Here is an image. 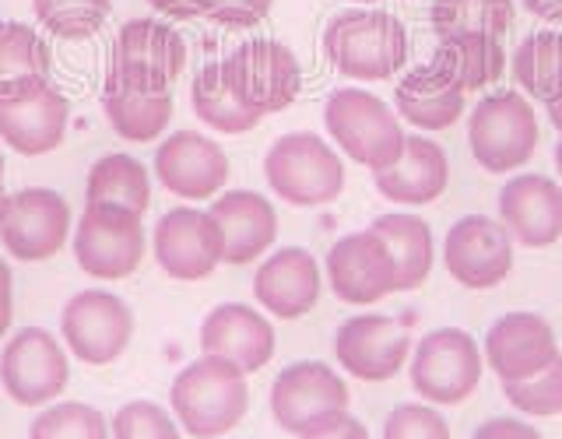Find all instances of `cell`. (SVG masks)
Returning a JSON list of instances; mask_svg holds the SVG:
<instances>
[{
  "label": "cell",
  "instance_id": "2e32d148",
  "mask_svg": "<svg viewBox=\"0 0 562 439\" xmlns=\"http://www.w3.org/2000/svg\"><path fill=\"white\" fill-rule=\"evenodd\" d=\"M443 260L453 281L464 289H496L514 268V236L488 215H468L450 225L443 243Z\"/></svg>",
  "mask_w": 562,
  "mask_h": 439
},
{
  "label": "cell",
  "instance_id": "7a4b0ae2",
  "mask_svg": "<svg viewBox=\"0 0 562 439\" xmlns=\"http://www.w3.org/2000/svg\"><path fill=\"white\" fill-rule=\"evenodd\" d=\"M169 401L176 421L190 436L215 439L243 421L250 408V391H246V373L239 365L218 356H201L172 380Z\"/></svg>",
  "mask_w": 562,
  "mask_h": 439
},
{
  "label": "cell",
  "instance_id": "60d3db41",
  "mask_svg": "<svg viewBox=\"0 0 562 439\" xmlns=\"http://www.w3.org/2000/svg\"><path fill=\"white\" fill-rule=\"evenodd\" d=\"M474 439H541V432L517 418H488L474 429Z\"/></svg>",
  "mask_w": 562,
  "mask_h": 439
},
{
  "label": "cell",
  "instance_id": "1f68e13d",
  "mask_svg": "<svg viewBox=\"0 0 562 439\" xmlns=\"http://www.w3.org/2000/svg\"><path fill=\"white\" fill-rule=\"evenodd\" d=\"M514 78L527 95L552 105L562 102V32H531L514 53Z\"/></svg>",
  "mask_w": 562,
  "mask_h": 439
},
{
  "label": "cell",
  "instance_id": "e575fe53",
  "mask_svg": "<svg viewBox=\"0 0 562 439\" xmlns=\"http://www.w3.org/2000/svg\"><path fill=\"white\" fill-rule=\"evenodd\" d=\"M35 22L57 40L81 43L105 25L113 11V0H32Z\"/></svg>",
  "mask_w": 562,
  "mask_h": 439
},
{
  "label": "cell",
  "instance_id": "8d00e7d4",
  "mask_svg": "<svg viewBox=\"0 0 562 439\" xmlns=\"http://www.w3.org/2000/svg\"><path fill=\"white\" fill-rule=\"evenodd\" d=\"M503 394L524 415H559L562 412V356L527 380H503Z\"/></svg>",
  "mask_w": 562,
  "mask_h": 439
},
{
  "label": "cell",
  "instance_id": "7402d4cb",
  "mask_svg": "<svg viewBox=\"0 0 562 439\" xmlns=\"http://www.w3.org/2000/svg\"><path fill=\"white\" fill-rule=\"evenodd\" d=\"M201 351L239 365L243 373H257L274 356V330L263 316L243 303L215 306L201 324Z\"/></svg>",
  "mask_w": 562,
  "mask_h": 439
},
{
  "label": "cell",
  "instance_id": "d4e9b609",
  "mask_svg": "<svg viewBox=\"0 0 562 439\" xmlns=\"http://www.w3.org/2000/svg\"><path fill=\"white\" fill-rule=\"evenodd\" d=\"M211 218L222 225L225 263L257 260L278 236V215L268 198L254 190H228L211 204Z\"/></svg>",
  "mask_w": 562,
  "mask_h": 439
},
{
  "label": "cell",
  "instance_id": "f546056e",
  "mask_svg": "<svg viewBox=\"0 0 562 439\" xmlns=\"http://www.w3.org/2000/svg\"><path fill=\"white\" fill-rule=\"evenodd\" d=\"M369 228L380 233L383 243L391 246L394 268H397V292L418 289L432 271V233H429V225L422 222L418 215H380Z\"/></svg>",
  "mask_w": 562,
  "mask_h": 439
},
{
  "label": "cell",
  "instance_id": "74e56055",
  "mask_svg": "<svg viewBox=\"0 0 562 439\" xmlns=\"http://www.w3.org/2000/svg\"><path fill=\"white\" fill-rule=\"evenodd\" d=\"M113 439H180V429L162 404L131 401L113 418Z\"/></svg>",
  "mask_w": 562,
  "mask_h": 439
},
{
  "label": "cell",
  "instance_id": "bcb514c9",
  "mask_svg": "<svg viewBox=\"0 0 562 439\" xmlns=\"http://www.w3.org/2000/svg\"><path fill=\"white\" fill-rule=\"evenodd\" d=\"M549 120H552V127L562 134V102H552L549 105Z\"/></svg>",
  "mask_w": 562,
  "mask_h": 439
},
{
  "label": "cell",
  "instance_id": "c3c4849f",
  "mask_svg": "<svg viewBox=\"0 0 562 439\" xmlns=\"http://www.w3.org/2000/svg\"><path fill=\"white\" fill-rule=\"evenodd\" d=\"M555 169H559V176H562V134H559V140H555Z\"/></svg>",
  "mask_w": 562,
  "mask_h": 439
},
{
  "label": "cell",
  "instance_id": "f35d334b",
  "mask_svg": "<svg viewBox=\"0 0 562 439\" xmlns=\"http://www.w3.org/2000/svg\"><path fill=\"white\" fill-rule=\"evenodd\" d=\"M383 439H450V426L429 404H401L386 415Z\"/></svg>",
  "mask_w": 562,
  "mask_h": 439
},
{
  "label": "cell",
  "instance_id": "681fc988",
  "mask_svg": "<svg viewBox=\"0 0 562 439\" xmlns=\"http://www.w3.org/2000/svg\"><path fill=\"white\" fill-rule=\"evenodd\" d=\"M4 207H8V193L0 190V215H4Z\"/></svg>",
  "mask_w": 562,
  "mask_h": 439
},
{
  "label": "cell",
  "instance_id": "9a60e30c",
  "mask_svg": "<svg viewBox=\"0 0 562 439\" xmlns=\"http://www.w3.org/2000/svg\"><path fill=\"white\" fill-rule=\"evenodd\" d=\"M327 281L334 295L351 306H373L383 295L397 292V268L391 246L380 233L362 228L338 239L327 254Z\"/></svg>",
  "mask_w": 562,
  "mask_h": 439
},
{
  "label": "cell",
  "instance_id": "ee69618b",
  "mask_svg": "<svg viewBox=\"0 0 562 439\" xmlns=\"http://www.w3.org/2000/svg\"><path fill=\"white\" fill-rule=\"evenodd\" d=\"M524 11H531L541 22H559L562 25V0H520Z\"/></svg>",
  "mask_w": 562,
  "mask_h": 439
},
{
  "label": "cell",
  "instance_id": "52a82bcc",
  "mask_svg": "<svg viewBox=\"0 0 562 439\" xmlns=\"http://www.w3.org/2000/svg\"><path fill=\"white\" fill-rule=\"evenodd\" d=\"M348 412V386L324 362H295L271 386V415L285 432L306 436Z\"/></svg>",
  "mask_w": 562,
  "mask_h": 439
},
{
  "label": "cell",
  "instance_id": "6da1fadb",
  "mask_svg": "<svg viewBox=\"0 0 562 439\" xmlns=\"http://www.w3.org/2000/svg\"><path fill=\"white\" fill-rule=\"evenodd\" d=\"M408 29L401 18L380 8H348L324 29V57L351 81L394 78L408 64Z\"/></svg>",
  "mask_w": 562,
  "mask_h": 439
},
{
  "label": "cell",
  "instance_id": "ba28073f",
  "mask_svg": "<svg viewBox=\"0 0 562 439\" xmlns=\"http://www.w3.org/2000/svg\"><path fill=\"white\" fill-rule=\"evenodd\" d=\"M222 64L239 99L260 116L289 110L303 88V67L295 53L278 40H246Z\"/></svg>",
  "mask_w": 562,
  "mask_h": 439
},
{
  "label": "cell",
  "instance_id": "d6986e66",
  "mask_svg": "<svg viewBox=\"0 0 562 439\" xmlns=\"http://www.w3.org/2000/svg\"><path fill=\"white\" fill-rule=\"evenodd\" d=\"M155 172L176 198H215L228 180V158L211 137L198 131H176L155 151Z\"/></svg>",
  "mask_w": 562,
  "mask_h": 439
},
{
  "label": "cell",
  "instance_id": "f6af8a7d",
  "mask_svg": "<svg viewBox=\"0 0 562 439\" xmlns=\"http://www.w3.org/2000/svg\"><path fill=\"white\" fill-rule=\"evenodd\" d=\"M11 271H8V263L0 260V309H11Z\"/></svg>",
  "mask_w": 562,
  "mask_h": 439
},
{
  "label": "cell",
  "instance_id": "ac0fdd59",
  "mask_svg": "<svg viewBox=\"0 0 562 439\" xmlns=\"http://www.w3.org/2000/svg\"><path fill=\"white\" fill-rule=\"evenodd\" d=\"M408 334L404 320H391L380 313H359L338 327L334 338V356L356 380L383 383L401 373V365L408 362Z\"/></svg>",
  "mask_w": 562,
  "mask_h": 439
},
{
  "label": "cell",
  "instance_id": "4fadbf2b",
  "mask_svg": "<svg viewBox=\"0 0 562 439\" xmlns=\"http://www.w3.org/2000/svg\"><path fill=\"white\" fill-rule=\"evenodd\" d=\"M155 260L176 281H201L225 260L222 225L211 211L172 207L155 225Z\"/></svg>",
  "mask_w": 562,
  "mask_h": 439
},
{
  "label": "cell",
  "instance_id": "277c9868",
  "mask_svg": "<svg viewBox=\"0 0 562 439\" xmlns=\"http://www.w3.org/2000/svg\"><path fill=\"white\" fill-rule=\"evenodd\" d=\"M263 176H268L274 198L295 207L330 204L345 190V166L338 151L310 131L278 137L263 158Z\"/></svg>",
  "mask_w": 562,
  "mask_h": 439
},
{
  "label": "cell",
  "instance_id": "f1b7e54d",
  "mask_svg": "<svg viewBox=\"0 0 562 439\" xmlns=\"http://www.w3.org/2000/svg\"><path fill=\"white\" fill-rule=\"evenodd\" d=\"M432 64L464 92H471V88H485L503 78L506 53L496 35H447V40H439Z\"/></svg>",
  "mask_w": 562,
  "mask_h": 439
},
{
  "label": "cell",
  "instance_id": "d6a6232c",
  "mask_svg": "<svg viewBox=\"0 0 562 439\" xmlns=\"http://www.w3.org/2000/svg\"><path fill=\"white\" fill-rule=\"evenodd\" d=\"M88 204H120L145 215L151 204L148 169L131 155H105L88 172Z\"/></svg>",
  "mask_w": 562,
  "mask_h": 439
},
{
  "label": "cell",
  "instance_id": "ab89813d",
  "mask_svg": "<svg viewBox=\"0 0 562 439\" xmlns=\"http://www.w3.org/2000/svg\"><path fill=\"white\" fill-rule=\"evenodd\" d=\"M274 0H215V8L207 11L211 22L225 29H254L271 14Z\"/></svg>",
  "mask_w": 562,
  "mask_h": 439
},
{
  "label": "cell",
  "instance_id": "5bb4252c",
  "mask_svg": "<svg viewBox=\"0 0 562 439\" xmlns=\"http://www.w3.org/2000/svg\"><path fill=\"white\" fill-rule=\"evenodd\" d=\"M67 380H70V365L64 348L43 327L18 330L8 341L4 356H0V383L25 408L60 397Z\"/></svg>",
  "mask_w": 562,
  "mask_h": 439
},
{
  "label": "cell",
  "instance_id": "3957f363",
  "mask_svg": "<svg viewBox=\"0 0 562 439\" xmlns=\"http://www.w3.org/2000/svg\"><path fill=\"white\" fill-rule=\"evenodd\" d=\"M324 123L330 140H338V148L366 169H386L394 166L408 134L401 131L397 113L376 99L366 88H338L327 95Z\"/></svg>",
  "mask_w": 562,
  "mask_h": 439
},
{
  "label": "cell",
  "instance_id": "44dd1931",
  "mask_svg": "<svg viewBox=\"0 0 562 439\" xmlns=\"http://www.w3.org/2000/svg\"><path fill=\"white\" fill-rule=\"evenodd\" d=\"M499 218L531 250L552 246L562 236V187L541 172L514 176L499 193Z\"/></svg>",
  "mask_w": 562,
  "mask_h": 439
},
{
  "label": "cell",
  "instance_id": "f907efd6",
  "mask_svg": "<svg viewBox=\"0 0 562 439\" xmlns=\"http://www.w3.org/2000/svg\"><path fill=\"white\" fill-rule=\"evenodd\" d=\"M0 190H4V155H0Z\"/></svg>",
  "mask_w": 562,
  "mask_h": 439
},
{
  "label": "cell",
  "instance_id": "836d02e7",
  "mask_svg": "<svg viewBox=\"0 0 562 439\" xmlns=\"http://www.w3.org/2000/svg\"><path fill=\"white\" fill-rule=\"evenodd\" d=\"M432 29L447 35H499L514 25V0H432Z\"/></svg>",
  "mask_w": 562,
  "mask_h": 439
},
{
  "label": "cell",
  "instance_id": "83f0119b",
  "mask_svg": "<svg viewBox=\"0 0 562 439\" xmlns=\"http://www.w3.org/2000/svg\"><path fill=\"white\" fill-rule=\"evenodd\" d=\"M190 102H193V113L218 134H246L263 120L257 110H250V105L239 99L222 60H211L198 70V78L190 85Z\"/></svg>",
  "mask_w": 562,
  "mask_h": 439
},
{
  "label": "cell",
  "instance_id": "cb8c5ba5",
  "mask_svg": "<svg viewBox=\"0 0 562 439\" xmlns=\"http://www.w3.org/2000/svg\"><path fill=\"white\" fill-rule=\"evenodd\" d=\"M373 183L394 204H429L450 183L447 151L429 137H408L397 162L373 172Z\"/></svg>",
  "mask_w": 562,
  "mask_h": 439
},
{
  "label": "cell",
  "instance_id": "d590c367",
  "mask_svg": "<svg viewBox=\"0 0 562 439\" xmlns=\"http://www.w3.org/2000/svg\"><path fill=\"white\" fill-rule=\"evenodd\" d=\"M29 439H110V426L92 404L64 401L32 421Z\"/></svg>",
  "mask_w": 562,
  "mask_h": 439
},
{
  "label": "cell",
  "instance_id": "9c48e42d",
  "mask_svg": "<svg viewBox=\"0 0 562 439\" xmlns=\"http://www.w3.org/2000/svg\"><path fill=\"white\" fill-rule=\"evenodd\" d=\"M482 380V351L461 327L429 330L412 359V386L429 404H461Z\"/></svg>",
  "mask_w": 562,
  "mask_h": 439
},
{
  "label": "cell",
  "instance_id": "816d5d0a",
  "mask_svg": "<svg viewBox=\"0 0 562 439\" xmlns=\"http://www.w3.org/2000/svg\"><path fill=\"white\" fill-rule=\"evenodd\" d=\"M356 4H376V0H356Z\"/></svg>",
  "mask_w": 562,
  "mask_h": 439
},
{
  "label": "cell",
  "instance_id": "603a6c76",
  "mask_svg": "<svg viewBox=\"0 0 562 439\" xmlns=\"http://www.w3.org/2000/svg\"><path fill=\"white\" fill-rule=\"evenodd\" d=\"M254 295L263 309L281 316V320L306 316L321 299V263L303 246H285L260 263Z\"/></svg>",
  "mask_w": 562,
  "mask_h": 439
},
{
  "label": "cell",
  "instance_id": "5b68a950",
  "mask_svg": "<svg viewBox=\"0 0 562 439\" xmlns=\"http://www.w3.org/2000/svg\"><path fill=\"white\" fill-rule=\"evenodd\" d=\"M468 140L474 162L488 172H514L531 162L538 148V120L520 92L485 95L468 116Z\"/></svg>",
  "mask_w": 562,
  "mask_h": 439
},
{
  "label": "cell",
  "instance_id": "4316f807",
  "mask_svg": "<svg viewBox=\"0 0 562 439\" xmlns=\"http://www.w3.org/2000/svg\"><path fill=\"white\" fill-rule=\"evenodd\" d=\"M102 110H105V120H110V127L123 140L145 145V140H155L169 127L172 95H169V88L166 92H155V88H137V85H127V81L105 75Z\"/></svg>",
  "mask_w": 562,
  "mask_h": 439
},
{
  "label": "cell",
  "instance_id": "ffe728a7",
  "mask_svg": "<svg viewBox=\"0 0 562 439\" xmlns=\"http://www.w3.org/2000/svg\"><path fill=\"white\" fill-rule=\"evenodd\" d=\"M485 359L499 380H527L559 359L555 330L538 313H506L485 334Z\"/></svg>",
  "mask_w": 562,
  "mask_h": 439
},
{
  "label": "cell",
  "instance_id": "7dc6e473",
  "mask_svg": "<svg viewBox=\"0 0 562 439\" xmlns=\"http://www.w3.org/2000/svg\"><path fill=\"white\" fill-rule=\"evenodd\" d=\"M8 327H11V309H0V338L8 334Z\"/></svg>",
  "mask_w": 562,
  "mask_h": 439
},
{
  "label": "cell",
  "instance_id": "e0dca14e",
  "mask_svg": "<svg viewBox=\"0 0 562 439\" xmlns=\"http://www.w3.org/2000/svg\"><path fill=\"white\" fill-rule=\"evenodd\" d=\"M70 105L49 81L0 95V140L18 155H46L64 145Z\"/></svg>",
  "mask_w": 562,
  "mask_h": 439
},
{
  "label": "cell",
  "instance_id": "4dcf8cb0",
  "mask_svg": "<svg viewBox=\"0 0 562 439\" xmlns=\"http://www.w3.org/2000/svg\"><path fill=\"white\" fill-rule=\"evenodd\" d=\"M53 53L25 22H0V95L49 81Z\"/></svg>",
  "mask_w": 562,
  "mask_h": 439
},
{
  "label": "cell",
  "instance_id": "30bf717a",
  "mask_svg": "<svg viewBox=\"0 0 562 439\" xmlns=\"http://www.w3.org/2000/svg\"><path fill=\"white\" fill-rule=\"evenodd\" d=\"M183 67H187V43L172 25L155 22V18H134V22H127L116 32L110 78L166 92L180 78Z\"/></svg>",
  "mask_w": 562,
  "mask_h": 439
},
{
  "label": "cell",
  "instance_id": "7bdbcfd3",
  "mask_svg": "<svg viewBox=\"0 0 562 439\" xmlns=\"http://www.w3.org/2000/svg\"><path fill=\"white\" fill-rule=\"evenodd\" d=\"M299 439H369V432H366V426H362L359 418H351L345 412L338 421H330V426L316 429V432H306V436H299Z\"/></svg>",
  "mask_w": 562,
  "mask_h": 439
},
{
  "label": "cell",
  "instance_id": "b9f144b4",
  "mask_svg": "<svg viewBox=\"0 0 562 439\" xmlns=\"http://www.w3.org/2000/svg\"><path fill=\"white\" fill-rule=\"evenodd\" d=\"M148 4L158 14L176 18V22H193V18H204L211 8H215V0H148Z\"/></svg>",
  "mask_w": 562,
  "mask_h": 439
},
{
  "label": "cell",
  "instance_id": "8992f818",
  "mask_svg": "<svg viewBox=\"0 0 562 439\" xmlns=\"http://www.w3.org/2000/svg\"><path fill=\"white\" fill-rule=\"evenodd\" d=\"M75 257L81 271L99 281L134 274L145 257L140 215L120 204H88L75 228Z\"/></svg>",
  "mask_w": 562,
  "mask_h": 439
},
{
  "label": "cell",
  "instance_id": "484cf974",
  "mask_svg": "<svg viewBox=\"0 0 562 439\" xmlns=\"http://www.w3.org/2000/svg\"><path fill=\"white\" fill-rule=\"evenodd\" d=\"M394 105L418 131H447L464 116V88L436 64H422L397 81Z\"/></svg>",
  "mask_w": 562,
  "mask_h": 439
},
{
  "label": "cell",
  "instance_id": "8fae6325",
  "mask_svg": "<svg viewBox=\"0 0 562 439\" xmlns=\"http://www.w3.org/2000/svg\"><path fill=\"white\" fill-rule=\"evenodd\" d=\"M60 327H64L67 348L75 351L81 362L110 365L131 345L134 313L120 295L102 292V289H88V292H78L64 306Z\"/></svg>",
  "mask_w": 562,
  "mask_h": 439
},
{
  "label": "cell",
  "instance_id": "7c38bea8",
  "mask_svg": "<svg viewBox=\"0 0 562 439\" xmlns=\"http://www.w3.org/2000/svg\"><path fill=\"white\" fill-rule=\"evenodd\" d=\"M70 233V207L57 190L29 187L8 198L0 215V243L14 260H49L64 250Z\"/></svg>",
  "mask_w": 562,
  "mask_h": 439
}]
</instances>
